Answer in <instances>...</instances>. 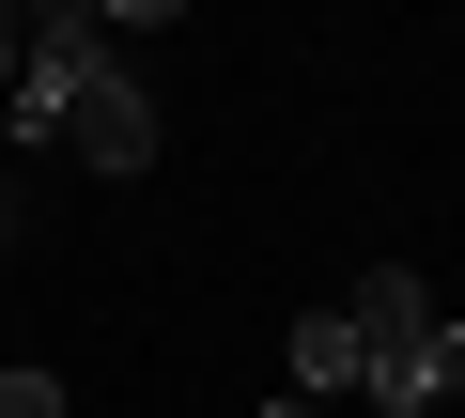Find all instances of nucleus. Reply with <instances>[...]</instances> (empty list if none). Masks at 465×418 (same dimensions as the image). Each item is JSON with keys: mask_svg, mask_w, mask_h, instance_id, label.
<instances>
[{"mask_svg": "<svg viewBox=\"0 0 465 418\" xmlns=\"http://www.w3.org/2000/svg\"><path fill=\"white\" fill-rule=\"evenodd\" d=\"M0 140H47V155H78L109 186L155 170V109H140V78H124L94 0H16L0 16Z\"/></svg>", "mask_w": 465, "mask_h": 418, "instance_id": "1", "label": "nucleus"}, {"mask_svg": "<svg viewBox=\"0 0 465 418\" xmlns=\"http://www.w3.org/2000/svg\"><path fill=\"white\" fill-rule=\"evenodd\" d=\"M357 387H372V418H419V403H465V326L434 310V279H403V264H372L357 295Z\"/></svg>", "mask_w": 465, "mask_h": 418, "instance_id": "2", "label": "nucleus"}, {"mask_svg": "<svg viewBox=\"0 0 465 418\" xmlns=\"http://www.w3.org/2000/svg\"><path fill=\"white\" fill-rule=\"evenodd\" d=\"M341 387H357V310H311V326L280 341V403H326V418H341Z\"/></svg>", "mask_w": 465, "mask_h": 418, "instance_id": "3", "label": "nucleus"}, {"mask_svg": "<svg viewBox=\"0 0 465 418\" xmlns=\"http://www.w3.org/2000/svg\"><path fill=\"white\" fill-rule=\"evenodd\" d=\"M0 418H63V372H0Z\"/></svg>", "mask_w": 465, "mask_h": 418, "instance_id": "4", "label": "nucleus"}, {"mask_svg": "<svg viewBox=\"0 0 465 418\" xmlns=\"http://www.w3.org/2000/svg\"><path fill=\"white\" fill-rule=\"evenodd\" d=\"M264 418H326V403H264Z\"/></svg>", "mask_w": 465, "mask_h": 418, "instance_id": "5", "label": "nucleus"}, {"mask_svg": "<svg viewBox=\"0 0 465 418\" xmlns=\"http://www.w3.org/2000/svg\"><path fill=\"white\" fill-rule=\"evenodd\" d=\"M0 201H16V186H0Z\"/></svg>", "mask_w": 465, "mask_h": 418, "instance_id": "6", "label": "nucleus"}]
</instances>
